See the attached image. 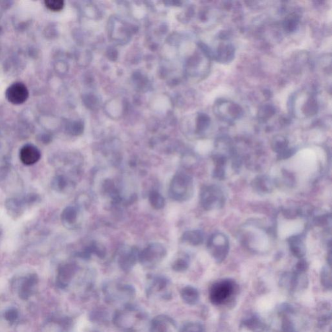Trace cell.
<instances>
[{
    "instance_id": "obj_12",
    "label": "cell",
    "mask_w": 332,
    "mask_h": 332,
    "mask_svg": "<svg viewBox=\"0 0 332 332\" xmlns=\"http://www.w3.org/2000/svg\"><path fill=\"white\" fill-rule=\"evenodd\" d=\"M271 148L273 151L278 154L280 159H287L294 154V150L289 148V141L286 137L282 135L275 136L271 142Z\"/></svg>"
},
{
    "instance_id": "obj_14",
    "label": "cell",
    "mask_w": 332,
    "mask_h": 332,
    "mask_svg": "<svg viewBox=\"0 0 332 332\" xmlns=\"http://www.w3.org/2000/svg\"><path fill=\"white\" fill-rule=\"evenodd\" d=\"M215 167L213 170L212 175L214 179L224 180L226 176V167L227 164L228 157L220 153H215L213 155Z\"/></svg>"
},
{
    "instance_id": "obj_21",
    "label": "cell",
    "mask_w": 332,
    "mask_h": 332,
    "mask_svg": "<svg viewBox=\"0 0 332 332\" xmlns=\"http://www.w3.org/2000/svg\"><path fill=\"white\" fill-rule=\"evenodd\" d=\"M276 114L275 107L270 104L261 105L258 111V118L261 122H266Z\"/></svg>"
},
{
    "instance_id": "obj_26",
    "label": "cell",
    "mask_w": 332,
    "mask_h": 332,
    "mask_svg": "<svg viewBox=\"0 0 332 332\" xmlns=\"http://www.w3.org/2000/svg\"><path fill=\"white\" fill-rule=\"evenodd\" d=\"M4 317H5L6 321L9 322V323H15L17 321L18 317V312L15 308H11V309L7 310L5 312Z\"/></svg>"
},
{
    "instance_id": "obj_9",
    "label": "cell",
    "mask_w": 332,
    "mask_h": 332,
    "mask_svg": "<svg viewBox=\"0 0 332 332\" xmlns=\"http://www.w3.org/2000/svg\"><path fill=\"white\" fill-rule=\"evenodd\" d=\"M166 255V248L163 244L152 243L139 253L138 258L143 262H151V261L163 258Z\"/></svg>"
},
{
    "instance_id": "obj_20",
    "label": "cell",
    "mask_w": 332,
    "mask_h": 332,
    "mask_svg": "<svg viewBox=\"0 0 332 332\" xmlns=\"http://www.w3.org/2000/svg\"><path fill=\"white\" fill-rule=\"evenodd\" d=\"M299 24V17L295 13L287 16L283 21L282 26L286 33H294L296 31Z\"/></svg>"
},
{
    "instance_id": "obj_7",
    "label": "cell",
    "mask_w": 332,
    "mask_h": 332,
    "mask_svg": "<svg viewBox=\"0 0 332 332\" xmlns=\"http://www.w3.org/2000/svg\"><path fill=\"white\" fill-rule=\"evenodd\" d=\"M233 286L228 280L221 281L213 285L210 290V298L214 304L223 303L231 295Z\"/></svg>"
},
{
    "instance_id": "obj_16",
    "label": "cell",
    "mask_w": 332,
    "mask_h": 332,
    "mask_svg": "<svg viewBox=\"0 0 332 332\" xmlns=\"http://www.w3.org/2000/svg\"><path fill=\"white\" fill-rule=\"evenodd\" d=\"M252 186L258 193L265 194L273 190V183L270 178L267 176L261 175L253 180Z\"/></svg>"
},
{
    "instance_id": "obj_24",
    "label": "cell",
    "mask_w": 332,
    "mask_h": 332,
    "mask_svg": "<svg viewBox=\"0 0 332 332\" xmlns=\"http://www.w3.org/2000/svg\"><path fill=\"white\" fill-rule=\"evenodd\" d=\"M86 249H87V251L89 252L91 255V254L94 253L100 258L105 257V254H106V250H105L104 246L95 241L92 242V243H91V245L87 246Z\"/></svg>"
},
{
    "instance_id": "obj_22",
    "label": "cell",
    "mask_w": 332,
    "mask_h": 332,
    "mask_svg": "<svg viewBox=\"0 0 332 332\" xmlns=\"http://www.w3.org/2000/svg\"><path fill=\"white\" fill-rule=\"evenodd\" d=\"M150 204L156 210H160L165 206V199L163 195L157 191H152L149 195Z\"/></svg>"
},
{
    "instance_id": "obj_17",
    "label": "cell",
    "mask_w": 332,
    "mask_h": 332,
    "mask_svg": "<svg viewBox=\"0 0 332 332\" xmlns=\"http://www.w3.org/2000/svg\"><path fill=\"white\" fill-rule=\"evenodd\" d=\"M79 212L75 206H68L62 211L61 221L64 226L68 228H73L78 220Z\"/></svg>"
},
{
    "instance_id": "obj_23",
    "label": "cell",
    "mask_w": 332,
    "mask_h": 332,
    "mask_svg": "<svg viewBox=\"0 0 332 332\" xmlns=\"http://www.w3.org/2000/svg\"><path fill=\"white\" fill-rule=\"evenodd\" d=\"M211 125V119L208 115L201 114L199 115L197 122V132L199 134L204 133L208 129Z\"/></svg>"
},
{
    "instance_id": "obj_25",
    "label": "cell",
    "mask_w": 332,
    "mask_h": 332,
    "mask_svg": "<svg viewBox=\"0 0 332 332\" xmlns=\"http://www.w3.org/2000/svg\"><path fill=\"white\" fill-rule=\"evenodd\" d=\"M44 3L47 8L52 11H60L64 5V2L62 0H46Z\"/></svg>"
},
{
    "instance_id": "obj_6",
    "label": "cell",
    "mask_w": 332,
    "mask_h": 332,
    "mask_svg": "<svg viewBox=\"0 0 332 332\" xmlns=\"http://www.w3.org/2000/svg\"><path fill=\"white\" fill-rule=\"evenodd\" d=\"M294 97L298 102L302 103V105H298V106L290 108L291 111L295 109L296 107L299 108L294 115L296 116V114H301L302 113V114L306 118H309L317 114L318 111H319V104H318L317 99L313 95L310 93H300Z\"/></svg>"
},
{
    "instance_id": "obj_18",
    "label": "cell",
    "mask_w": 332,
    "mask_h": 332,
    "mask_svg": "<svg viewBox=\"0 0 332 332\" xmlns=\"http://www.w3.org/2000/svg\"><path fill=\"white\" fill-rule=\"evenodd\" d=\"M204 234L201 230H189L184 233L182 236V241L190 244L193 246L201 245L204 241Z\"/></svg>"
},
{
    "instance_id": "obj_15",
    "label": "cell",
    "mask_w": 332,
    "mask_h": 332,
    "mask_svg": "<svg viewBox=\"0 0 332 332\" xmlns=\"http://www.w3.org/2000/svg\"><path fill=\"white\" fill-rule=\"evenodd\" d=\"M289 247L293 255L297 258H302L305 255L306 247L302 236H292L288 240Z\"/></svg>"
},
{
    "instance_id": "obj_2",
    "label": "cell",
    "mask_w": 332,
    "mask_h": 332,
    "mask_svg": "<svg viewBox=\"0 0 332 332\" xmlns=\"http://www.w3.org/2000/svg\"><path fill=\"white\" fill-rule=\"evenodd\" d=\"M40 201V195L35 193H29L21 196L7 199L5 206L9 216L14 219H17L22 216L27 208L37 204Z\"/></svg>"
},
{
    "instance_id": "obj_8",
    "label": "cell",
    "mask_w": 332,
    "mask_h": 332,
    "mask_svg": "<svg viewBox=\"0 0 332 332\" xmlns=\"http://www.w3.org/2000/svg\"><path fill=\"white\" fill-rule=\"evenodd\" d=\"M7 100L13 105L23 104L29 97L26 86L21 83H15L8 88L5 93Z\"/></svg>"
},
{
    "instance_id": "obj_3",
    "label": "cell",
    "mask_w": 332,
    "mask_h": 332,
    "mask_svg": "<svg viewBox=\"0 0 332 332\" xmlns=\"http://www.w3.org/2000/svg\"><path fill=\"white\" fill-rule=\"evenodd\" d=\"M213 111L217 118L222 122L233 123L243 116V110L238 103L226 99H219L215 102Z\"/></svg>"
},
{
    "instance_id": "obj_10",
    "label": "cell",
    "mask_w": 332,
    "mask_h": 332,
    "mask_svg": "<svg viewBox=\"0 0 332 332\" xmlns=\"http://www.w3.org/2000/svg\"><path fill=\"white\" fill-rule=\"evenodd\" d=\"M38 283V277L35 273H30L21 278L18 295L21 299L26 300L34 293L35 288Z\"/></svg>"
},
{
    "instance_id": "obj_4",
    "label": "cell",
    "mask_w": 332,
    "mask_h": 332,
    "mask_svg": "<svg viewBox=\"0 0 332 332\" xmlns=\"http://www.w3.org/2000/svg\"><path fill=\"white\" fill-rule=\"evenodd\" d=\"M225 202V195L218 185H204L201 188L200 203L204 210H219L224 206Z\"/></svg>"
},
{
    "instance_id": "obj_11",
    "label": "cell",
    "mask_w": 332,
    "mask_h": 332,
    "mask_svg": "<svg viewBox=\"0 0 332 332\" xmlns=\"http://www.w3.org/2000/svg\"><path fill=\"white\" fill-rule=\"evenodd\" d=\"M226 40L220 43L216 51L212 52L213 59L220 63H229L235 56V48L233 45L226 42Z\"/></svg>"
},
{
    "instance_id": "obj_13",
    "label": "cell",
    "mask_w": 332,
    "mask_h": 332,
    "mask_svg": "<svg viewBox=\"0 0 332 332\" xmlns=\"http://www.w3.org/2000/svg\"><path fill=\"white\" fill-rule=\"evenodd\" d=\"M41 158V152L34 145L27 144L19 151V159L25 166H33L38 163Z\"/></svg>"
},
{
    "instance_id": "obj_1",
    "label": "cell",
    "mask_w": 332,
    "mask_h": 332,
    "mask_svg": "<svg viewBox=\"0 0 332 332\" xmlns=\"http://www.w3.org/2000/svg\"><path fill=\"white\" fill-rule=\"evenodd\" d=\"M194 193L193 178L188 174L177 173L170 183L169 195L170 198L179 202L188 201Z\"/></svg>"
},
{
    "instance_id": "obj_19",
    "label": "cell",
    "mask_w": 332,
    "mask_h": 332,
    "mask_svg": "<svg viewBox=\"0 0 332 332\" xmlns=\"http://www.w3.org/2000/svg\"><path fill=\"white\" fill-rule=\"evenodd\" d=\"M70 181L68 178L61 174H58L53 178L52 187L56 192H64L69 187Z\"/></svg>"
},
{
    "instance_id": "obj_27",
    "label": "cell",
    "mask_w": 332,
    "mask_h": 332,
    "mask_svg": "<svg viewBox=\"0 0 332 332\" xmlns=\"http://www.w3.org/2000/svg\"><path fill=\"white\" fill-rule=\"evenodd\" d=\"M186 261L184 260V259H180L177 261H176L175 267L178 269H183L186 267Z\"/></svg>"
},
{
    "instance_id": "obj_5",
    "label": "cell",
    "mask_w": 332,
    "mask_h": 332,
    "mask_svg": "<svg viewBox=\"0 0 332 332\" xmlns=\"http://www.w3.org/2000/svg\"><path fill=\"white\" fill-rule=\"evenodd\" d=\"M207 249L211 255L221 262L225 259L229 251V240L222 232H216L209 238L207 242Z\"/></svg>"
}]
</instances>
